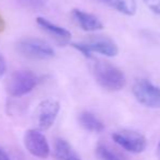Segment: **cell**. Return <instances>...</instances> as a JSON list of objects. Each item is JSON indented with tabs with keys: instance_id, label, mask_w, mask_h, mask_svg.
Instances as JSON below:
<instances>
[{
	"instance_id": "14",
	"label": "cell",
	"mask_w": 160,
	"mask_h": 160,
	"mask_svg": "<svg viewBox=\"0 0 160 160\" xmlns=\"http://www.w3.org/2000/svg\"><path fill=\"white\" fill-rule=\"evenodd\" d=\"M95 154L97 160H127L123 155L106 144H99L96 148Z\"/></svg>"
},
{
	"instance_id": "1",
	"label": "cell",
	"mask_w": 160,
	"mask_h": 160,
	"mask_svg": "<svg viewBox=\"0 0 160 160\" xmlns=\"http://www.w3.org/2000/svg\"><path fill=\"white\" fill-rule=\"evenodd\" d=\"M92 71L97 83L106 90L118 91L125 86L124 74L108 62L95 59L92 64Z\"/></svg>"
},
{
	"instance_id": "9",
	"label": "cell",
	"mask_w": 160,
	"mask_h": 160,
	"mask_svg": "<svg viewBox=\"0 0 160 160\" xmlns=\"http://www.w3.org/2000/svg\"><path fill=\"white\" fill-rule=\"evenodd\" d=\"M72 17L74 21L80 25V28L87 32H94V31H99L103 28V24L101 21L92 13H87L85 11L74 9L72 11Z\"/></svg>"
},
{
	"instance_id": "11",
	"label": "cell",
	"mask_w": 160,
	"mask_h": 160,
	"mask_svg": "<svg viewBox=\"0 0 160 160\" xmlns=\"http://www.w3.org/2000/svg\"><path fill=\"white\" fill-rule=\"evenodd\" d=\"M55 157L58 160H81L78 154L64 139H57L55 143Z\"/></svg>"
},
{
	"instance_id": "16",
	"label": "cell",
	"mask_w": 160,
	"mask_h": 160,
	"mask_svg": "<svg viewBox=\"0 0 160 160\" xmlns=\"http://www.w3.org/2000/svg\"><path fill=\"white\" fill-rule=\"evenodd\" d=\"M143 1L152 12L160 15V0H143Z\"/></svg>"
},
{
	"instance_id": "2",
	"label": "cell",
	"mask_w": 160,
	"mask_h": 160,
	"mask_svg": "<svg viewBox=\"0 0 160 160\" xmlns=\"http://www.w3.org/2000/svg\"><path fill=\"white\" fill-rule=\"evenodd\" d=\"M38 78L30 70L13 71L6 82V91L13 98H20L31 92L37 86Z\"/></svg>"
},
{
	"instance_id": "3",
	"label": "cell",
	"mask_w": 160,
	"mask_h": 160,
	"mask_svg": "<svg viewBox=\"0 0 160 160\" xmlns=\"http://www.w3.org/2000/svg\"><path fill=\"white\" fill-rule=\"evenodd\" d=\"M17 49L21 55L32 59H48L55 56V51L48 43L34 37H26L19 41Z\"/></svg>"
},
{
	"instance_id": "20",
	"label": "cell",
	"mask_w": 160,
	"mask_h": 160,
	"mask_svg": "<svg viewBox=\"0 0 160 160\" xmlns=\"http://www.w3.org/2000/svg\"><path fill=\"white\" fill-rule=\"evenodd\" d=\"M157 155H158V158L160 159V141L158 144V147H157Z\"/></svg>"
},
{
	"instance_id": "4",
	"label": "cell",
	"mask_w": 160,
	"mask_h": 160,
	"mask_svg": "<svg viewBox=\"0 0 160 160\" xmlns=\"http://www.w3.org/2000/svg\"><path fill=\"white\" fill-rule=\"evenodd\" d=\"M72 46L88 58L92 57V53H98L107 57H113L118 54L116 43L108 37H94L85 43H74Z\"/></svg>"
},
{
	"instance_id": "19",
	"label": "cell",
	"mask_w": 160,
	"mask_h": 160,
	"mask_svg": "<svg viewBox=\"0 0 160 160\" xmlns=\"http://www.w3.org/2000/svg\"><path fill=\"white\" fill-rule=\"evenodd\" d=\"M4 29V21H3V18H2V15L0 14V32H2Z\"/></svg>"
},
{
	"instance_id": "7",
	"label": "cell",
	"mask_w": 160,
	"mask_h": 160,
	"mask_svg": "<svg viewBox=\"0 0 160 160\" xmlns=\"http://www.w3.org/2000/svg\"><path fill=\"white\" fill-rule=\"evenodd\" d=\"M112 139L122 149L128 152H133V154L143 152L147 147V141L145 136L135 130H124L116 132L112 135Z\"/></svg>"
},
{
	"instance_id": "5",
	"label": "cell",
	"mask_w": 160,
	"mask_h": 160,
	"mask_svg": "<svg viewBox=\"0 0 160 160\" xmlns=\"http://www.w3.org/2000/svg\"><path fill=\"white\" fill-rule=\"evenodd\" d=\"M135 99L141 104L150 109L160 108V88L146 79H139L134 82L132 88Z\"/></svg>"
},
{
	"instance_id": "6",
	"label": "cell",
	"mask_w": 160,
	"mask_h": 160,
	"mask_svg": "<svg viewBox=\"0 0 160 160\" xmlns=\"http://www.w3.org/2000/svg\"><path fill=\"white\" fill-rule=\"evenodd\" d=\"M60 111V104L55 99L42 100L37 105L34 114V122L38 130H46L53 125Z\"/></svg>"
},
{
	"instance_id": "18",
	"label": "cell",
	"mask_w": 160,
	"mask_h": 160,
	"mask_svg": "<svg viewBox=\"0 0 160 160\" xmlns=\"http://www.w3.org/2000/svg\"><path fill=\"white\" fill-rule=\"evenodd\" d=\"M0 160H10V157L8 156V154L1 147H0Z\"/></svg>"
},
{
	"instance_id": "15",
	"label": "cell",
	"mask_w": 160,
	"mask_h": 160,
	"mask_svg": "<svg viewBox=\"0 0 160 160\" xmlns=\"http://www.w3.org/2000/svg\"><path fill=\"white\" fill-rule=\"evenodd\" d=\"M17 2L25 9L39 10L44 7V0H17Z\"/></svg>"
},
{
	"instance_id": "13",
	"label": "cell",
	"mask_w": 160,
	"mask_h": 160,
	"mask_svg": "<svg viewBox=\"0 0 160 160\" xmlns=\"http://www.w3.org/2000/svg\"><path fill=\"white\" fill-rule=\"evenodd\" d=\"M116 9L117 11L127 15H133L136 12V3L134 0H98Z\"/></svg>"
},
{
	"instance_id": "17",
	"label": "cell",
	"mask_w": 160,
	"mask_h": 160,
	"mask_svg": "<svg viewBox=\"0 0 160 160\" xmlns=\"http://www.w3.org/2000/svg\"><path fill=\"white\" fill-rule=\"evenodd\" d=\"M6 69H7L6 60H4V58L0 55V78L4 75V73H6Z\"/></svg>"
},
{
	"instance_id": "10",
	"label": "cell",
	"mask_w": 160,
	"mask_h": 160,
	"mask_svg": "<svg viewBox=\"0 0 160 160\" xmlns=\"http://www.w3.org/2000/svg\"><path fill=\"white\" fill-rule=\"evenodd\" d=\"M37 24L42 30L48 32L49 34L53 35V36L58 40L68 41L71 37L70 31H68L67 29L62 28V26H59V25H57V24L52 23V22L48 21V20L45 19V18H42V17L37 18Z\"/></svg>"
},
{
	"instance_id": "12",
	"label": "cell",
	"mask_w": 160,
	"mask_h": 160,
	"mask_svg": "<svg viewBox=\"0 0 160 160\" xmlns=\"http://www.w3.org/2000/svg\"><path fill=\"white\" fill-rule=\"evenodd\" d=\"M78 122L84 130L92 133H101L105 130L103 123L91 112H82L78 116Z\"/></svg>"
},
{
	"instance_id": "8",
	"label": "cell",
	"mask_w": 160,
	"mask_h": 160,
	"mask_svg": "<svg viewBox=\"0 0 160 160\" xmlns=\"http://www.w3.org/2000/svg\"><path fill=\"white\" fill-rule=\"evenodd\" d=\"M24 146L34 157L46 159L50 154V147L45 135L38 130H28L24 135Z\"/></svg>"
}]
</instances>
